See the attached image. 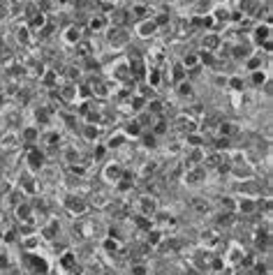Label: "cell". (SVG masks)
<instances>
[{
  "instance_id": "obj_1",
  "label": "cell",
  "mask_w": 273,
  "mask_h": 275,
  "mask_svg": "<svg viewBox=\"0 0 273 275\" xmlns=\"http://www.w3.org/2000/svg\"><path fill=\"white\" fill-rule=\"evenodd\" d=\"M155 30H157V21L146 19V21H139V25H137V35L151 37V35H155Z\"/></svg>"
},
{
  "instance_id": "obj_7",
  "label": "cell",
  "mask_w": 273,
  "mask_h": 275,
  "mask_svg": "<svg viewBox=\"0 0 273 275\" xmlns=\"http://www.w3.org/2000/svg\"><path fill=\"white\" fill-rule=\"evenodd\" d=\"M56 229H61L58 222H51L49 227H44V236H46V238H56Z\"/></svg>"
},
{
  "instance_id": "obj_13",
  "label": "cell",
  "mask_w": 273,
  "mask_h": 275,
  "mask_svg": "<svg viewBox=\"0 0 273 275\" xmlns=\"http://www.w3.org/2000/svg\"><path fill=\"white\" fill-rule=\"evenodd\" d=\"M253 81H255V86H262L264 84V74H259V72L257 74H253Z\"/></svg>"
},
{
  "instance_id": "obj_9",
  "label": "cell",
  "mask_w": 273,
  "mask_h": 275,
  "mask_svg": "<svg viewBox=\"0 0 273 275\" xmlns=\"http://www.w3.org/2000/svg\"><path fill=\"white\" fill-rule=\"evenodd\" d=\"M227 81L232 84L234 90H243V79H241V76H232V79H227Z\"/></svg>"
},
{
  "instance_id": "obj_12",
  "label": "cell",
  "mask_w": 273,
  "mask_h": 275,
  "mask_svg": "<svg viewBox=\"0 0 273 275\" xmlns=\"http://www.w3.org/2000/svg\"><path fill=\"white\" fill-rule=\"evenodd\" d=\"M178 93H181V95H190V93H193V88H190V84H183L181 88H178Z\"/></svg>"
},
{
  "instance_id": "obj_14",
  "label": "cell",
  "mask_w": 273,
  "mask_h": 275,
  "mask_svg": "<svg viewBox=\"0 0 273 275\" xmlns=\"http://www.w3.org/2000/svg\"><path fill=\"white\" fill-rule=\"evenodd\" d=\"M3 102H5V97H3V95H0V106H3Z\"/></svg>"
},
{
  "instance_id": "obj_4",
  "label": "cell",
  "mask_w": 273,
  "mask_h": 275,
  "mask_svg": "<svg viewBox=\"0 0 273 275\" xmlns=\"http://www.w3.org/2000/svg\"><path fill=\"white\" fill-rule=\"evenodd\" d=\"M268 35H271V30H268V23H259L257 28H255V40H264L268 42Z\"/></svg>"
},
{
  "instance_id": "obj_11",
  "label": "cell",
  "mask_w": 273,
  "mask_h": 275,
  "mask_svg": "<svg viewBox=\"0 0 273 275\" xmlns=\"http://www.w3.org/2000/svg\"><path fill=\"white\" fill-rule=\"evenodd\" d=\"M197 56H185V67H197Z\"/></svg>"
},
{
  "instance_id": "obj_2",
  "label": "cell",
  "mask_w": 273,
  "mask_h": 275,
  "mask_svg": "<svg viewBox=\"0 0 273 275\" xmlns=\"http://www.w3.org/2000/svg\"><path fill=\"white\" fill-rule=\"evenodd\" d=\"M121 174L123 171H121V167L118 164H109L104 169V178L109 180V183H118V180H121Z\"/></svg>"
},
{
  "instance_id": "obj_5",
  "label": "cell",
  "mask_w": 273,
  "mask_h": 275,
  "mask_svg": "<svg viewBox=\"0 0 273 275\" xmlns=\"http://www.w3.org/2000/svg\"><path fill=\"white\" fill-rule=\"evenodd\" d=\"M142 208H144V215H153V213H155V201H151L148 197H144Z\"/></svg>"
},
{
  "instance_id": "obj_8",
  "label": "cell",
  "mask_w": 273,
  "mask_h": 275,
  "mask_svg": "<svg viewBox=\"0 0 273 275\" xmlns=\"http://www.w3.org/2000/svg\"><path fill=\"white\" fill-rule=\"evenodd\" d=\"M65 40H70V42H79V30L76 28H70V30H65Z\"/></svg>"
},
{
  "instance_id": "obj_3",
  "label": "cell",
  "mask_w": 273,
  "mask_h": 275,
  "mask_svg": "<svg viewBox=\"0 0 273 275\" xmlns=\"http://www.w3.org/2000/svg\"><path fill=\"white\" fill-rule=\"evenodd\" d=\"M42 157H44V155H42L40 150H33L31 155H28V164H31V169H33V171H40L42 162H44Z\"/></svg>"
},
{
  "instance_id": "obj_6",
  "label": "cell",
  "mask_w": 273,
  "mask_h": 275,
  "mask_svg": "<svg viewBox=\"0 0 273 275\" xmlns=\"http://www.w3.org/2000/svg\"><path fill=\"white\" fill-rule=\"evenodd\" d=\"M217 42H220V37H217V35H206V37H204V46H206V49H215V44H217Z\"/></svg>"
},
{
  "instance_id": "obj_10",
  "label": "cell",
  "mask_w": 273,
  "mask_h": 275,
  "mask_svg": "<svg viewBox=\"0 0 273 275\" xmlns=\"http://www.w3.org/2000/svg\"><path fill=\"white\" fill-rule=\"evenodd\" d=\"M70 208H72V210H84V201H76V199H70Z\"/></svg>"
}]
</instances>
